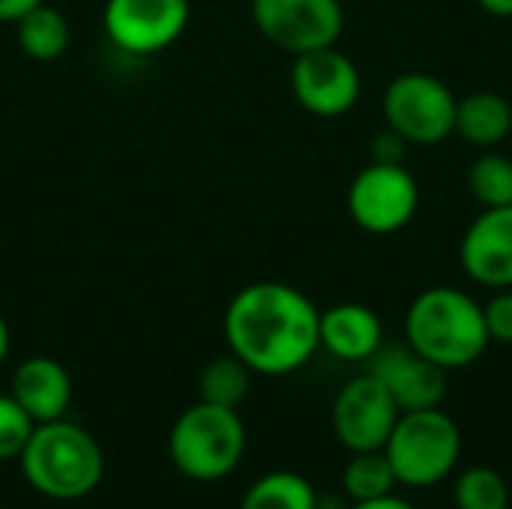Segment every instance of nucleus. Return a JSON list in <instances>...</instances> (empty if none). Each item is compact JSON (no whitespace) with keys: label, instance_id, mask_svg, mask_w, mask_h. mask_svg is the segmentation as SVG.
<instances>
[{"label":"nucleus","instance_id":"obj_1","mask_svg":"<svg viewBox=\"0 0 512 509\" xmlns=\"http://www.w3.org/2000/svg\"><path fill=\"white\" fill-rule=\"evenodd\" d=\"M321 312L294 285L255 282L240 288L222 318L225 342L255 375H291L321 348Z\"/></svg>","mask_w":512,"mask_h":509},{"label":"nucleus","instance_id":"obj_2","mask_svg":"<svg viewBox=\"0 0 512 509\" xmlns=\"http://www.w3.org/2000/svg\"><path fill=\"white\" fill-rule=\"evenodd\" d=\"M405 342L435 366L453 372L477 363L492 345L483 303L453 285L426 288L405 315Z\"/></svg>","mask_w":512,"mask_h":509},{"label":"nucleus","instance_id":"obj_3","mask_svg":"<svg viewBox=\"0 0 512 509\" xmlns=\"http://www.w3.org/2000/svg\"><path fill=\"white\" fill-rule=\"evenodd\" d=\"M21 477L48 501H81L105 477V453L99 441L78 423H36L21 456Z\"/></svg>","mask_w":512,"mask_h":509},{"label":"nucleus","instance_id":"obj_4","mask_svg":"<svg viewBox=\"0 0 512 509\" xmlns=\"http://www.w3.org/2000/svg\"><path fill=\"white\" fill-rule=\"evenodd\" d=\"M246 456V426L237 411L210 402L189 405L168 432L171 465L195 483H216L237 471Z\"/></svg>","mask_w":512,"mask_h":509},{"label":"nucleus","instance_id":"obj_5","mask_svg":"<svg viewBox=\"0 0 512 509\" xmlns=\"http://www.w3.org/2000/svg\"><path fill=\"white\" fill-rule=\"evenodd\" d=\"M384 453L399 486L429 489L456 471L462 459V429L441 408L402 411L384 444Z\"/></svg>","mask_w":512,"mask_h":509},{"label":"nucleus","instance_id":"obj_6","mask_svg":"<svg viewBox=\"0 0 512 509\" xmlns=\"http://www.w3.org/2000/svg\"><path fill=\"white\" fill-rule=\"evenodd\" d=\"M456 93L432 72H402L384 90V123L408 144L432 147L456 132Z\"/></svg>","mask_w":512,"mask_h":509},{"label":"nucleus","instance_id":"obj_7","mask_svg":"<svg viewBox=\"0 0 512 509\" xmlns=\"http://www.w3.org/2000/svg\"><path fill=\"white\" fill-rule=\"evenodd\" d=\"M420 207V183L402 165L369 162L348 186V213L366 234L402 231Z\"/></svg>","mask_w":512,"mask_h":509},{"label":"nucleus","instance_id":"obj_8","mask_svg":"<svg viewBox=\"0 0 512 509\" xmlns=\"http://www.w3.org/2000/svg\"><path fill=\"white\" fill-rule=\"evenodd\" d=\"M252 21L264 39L297 57L336 45L345 9L339 0H252Z\"/></svg>","mask_w":512,"mask_h":509},{"label":"nucleus","instance_id":"obj_9","mask_svg":"<svg viewBox=\"0 0 512 509\" xmlns=\"http://www.w3.org/2000/svg\"><path fill=\"white\" fill-rule=\"evenodd\" d=\"M192 15V0H105L102 24L126 54H159L174 45Z\"/></svg>","mask_w":512,"mask_h":509},{"label":"nucleus","instance_id":"obj_10","mask_svg":"<svg viewBox=\"0 0 512 509\" xmlns=\"http://www.w3.org/2000/svg\"><path fill=\"white\" fill-rule=\"evenodd\" d=\"M291 90L300 108L315 117H342L348 114L363 90L357 63L342 54L336 45L306 51L294 57Z\"/></svg>","mask_w":512,"mask_h":509},{"label":"nucleus","instance_id":"obj_11","mask_svg":"<svg viewBox=\"0 0 512 509\" xmlns=\"http://www.w3.org/2000/svg\"><path fill=\"white\" fill-rule=\"evenodd\" d=\"M399 405L387 393V387L372 375H357L351 378L333 402V432L342 447L351 453H369V450H384L396 420H399Z\"/></svg>","mask_w":512,"mask_h":509},{"label":"nucleus","instance_id":"obj_12","mask_svg":"<svg viewBox=\"0 0 512 509\" xmlns=\"http://www.w3.org/2000/svg\"><path fill=\"white\" fill-rule=\"evenodd\" d=\"M369 372L387 387L399 411L441 408L447 396V369L420 357L408 342L381 345L369 360Z\"/></svg>","mask_w":512,"mask_h":509},{"label":"nucleus","instance_id":"obj_13","mask_svg":"<svg viewBox=\"0 0 512 509\" xmlns=\"http://www.w3.org/2000/svg\"><path fill=\"white\" fill-rule=\"evenodd\" d=\"M459 264L465 276L483 288H512V204L483 207V213L465 228Z\"/></svg>","mask_w":512,"mask_h":509},{"label":"nucleus","instance_id":"obj_14","mask_svg":"<svg viewBox=\"0 0 512 509\" xmlns=\"http://www.w3.org/2000/svg\"><path fill=\"white\" fill-rule=\"evenodd\" d=\"M9 396L33 423L63 420L72 405V378L54 357H27L12 372Z\"/></svg>","mask_w":512,"mask_h":509},{"label":"nucleus","instance_id":"obj_15","mask_svg":"<svg viewBox=\"0 0 512 509\" xmlns=\"http://www.w3.org/2000/svg\"><path fill=\"white\" fill-rule=\"evenodd\" d=\"M321 348L345 363H369L384 345V324L375 309L363 303H339L321 312Z\"/></svg>","mask_w":512,"mask_h":509},{"label":"nucleus","instance_id":"obj_16","mask_svg":"<svg viewBox=\"0 0 512 509\" xmlns=\"http://www.w3.org/2000/svg\"><path fill=\"white\" fill-rule=\"evenodd\" d=\"M512 132V105L495 90H474L456 99V135L474 147H495Z\"/></svg>","mask_w":512,"mask_h":509},{"label":"nucleus","instance_id":"obj_17","mask_svg":"<svg viewBox=\"0 0 512 509\" xmlns=\"http://www.w3.org/2000/svg\"><path fill=\"white\" fill-rule=\"evenodd\" d=\"M15 39H18V48L30 60L51 63V60H60L66 54L69 39H72V27L60 9L39 3L15 21Z\"/></svg>","mask_w":512,"mask_h":509},{"label":"nucleus","instance_id":"obj_18","mask_svg":"<svg viewBox=\"0 0 512 509\" xmlns=\"http://www.w3.org/2000/svg\"><path fill=\"white\" fill-rule=\"evenodd\" d=\"M240 509H318V492L294 471H270L246 489Z\"/></svg>","mask_w":512,"mask_h":509},{"label":"nucleus","instance_id":"obj_19","mask_svg":"<svg viewBox=\"0 0 512 509\" xmlns=\"http://www.w3.org/2000/svg\"><path fill=\"white\" fill-rule=\"evenodd\" d=\"M396 486L399 480L384 450L351 453V462L342 471V489H345V498H351V504L387 498L396 492Z\"/></svg>","mask_w":512,"mask_h":509},{"label":"nucleus","instance_id":"obj_20","mask_svg":"<svg viewBox=\"0 0 512 509\" xmlns=\"http://www.w3.org/2000/svg\"><path fill=\"white\" fill-rule=\"evenodd\" d=\"M252 375L255 372L240 357H234L231 351L225 357L210 360L201 372V381H198L201 402L240 411V405L246 402V396L252 390Z\"/></svg>","mask_w":512,"mask_h":509},{"label":"nucleus","instance_id":"obj_21","mask_svg":"<svg viewBox=\"0 0 512 509\" xmlns=\"http://www.w3.org/2000/svg\"><path fill=\"white\" fill-rule=\"evenodd\" d=\"M453 501L456 509H510V486L501 471L474 465L456 477Z\"/></svg>","mask_w":512,"mask_h":509},{"label":"nucleus","instance_id":"obj_22","mask_svg":"<svg viewBox=\"0 0 512 509\" xmlns=\"http://www.w3.org/2000/svg\"><path fill=\"white\" fill-rule=\"evenodd\" d=\"M468 189L483 207L512 204V159L504 153H483L468 171Z\"/></svg>","mask_w":512,"mask_h":509},{"label":"nucleus","instance_id":"obj_23","mask_svg":"<svg viewBox=\"0 0 512 509\" xmlns=\"http://www.w3.org/2000/svg\"><path fill=\"white\" fill-rule=\"evenodd\" d=\"M33 429L36 423L27 417V411L9 393H0V462L18 459Z\"/></svg>","mask_w":512,"mask_h":509},{"label":"nucleus","instance_id":"obj_24","mask_svg":"<svg viewBox=\"0 0 512 509\" xmlns=\"http://www.w3.org/2000/svg\"><path fill=\"white\" fill-rule=\"evenodd\" d=\"M483 318L492 342L512 345V288L498 291L489 303H483Z\"/></svg>","mask_w":512,"mask_h":509},{"label":"nucleus","instance_id":"obj_25","mask_svg":"<svg viewBox=\"0 0 512 509\" xmlns=\"http://www.w3.org/2000/svg\"><path fill=\"white\" fill-rule=\"evenodd\" d=\"M405 153H408V141L399 132H393L390 126L384 132H378L375 141H372V162L402 165L405 162Z\"/></svg>","mask_w":512,"mask_h":509},{"label":"nucleus","instance_id":"obj_26","mask_svg":"<svg viewBox=\"0 0 512 509\" xmlns=\"http://www.w3.org/2000/svg\"><path fill=\"white\" fill-rule=\"evenodd\" d=\"M39 3H45V0H0V21L15 24L21 15H27Z\"/></svg>","mask_w":512,"mask_h":509},{"label":"nucleus","instance_id":"obj_27","mask_svg":"<svg viewBox=\"0 0 512 509\" xmlns=\"http://www.w3.org/2000/svg\"><path fill=\"white\" fill-rule=\"evenodd\" d=\"M348 509H417L414 504H408L405 498H396V495H387V498H378V501H363V504H354Z\"/></svg>","mask_w":512,"mask_h":509},{"label":"nucleus","instance_id":"obj_28","mask_svg":"<svg viewBox=\"0 0 512 509\" xmlns=\"http://www.w3.org/2000/svg\"><path fill=\"white\" fill-rule=\"evenodd\" d=\"M477 6L495 18H512V0H477Z\"/></svg>","mask_w":512,"mask_h":509},{"label":"nucleus","instance_id":"obj_29","mask_svg":"<svg viewBox=\"0 0 512 509\" xmlns=\"http://www.w3.org/2000/svg\"><path fill=\"white\" fill-rule=\"evenodd\" d=\"M9 345H12L9 324H6V318L0 315V366H3V363H6V357H9Z\"/></svg>","mask_w":512,"mask_h":509}]
</instances>
